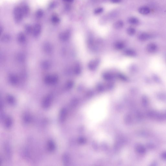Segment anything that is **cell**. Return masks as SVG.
<instances>
[{
	"label": "cell",
	"instance_id": "2",
	"mask_svg": "<svg viewBox=\"0 0 166 166\" xmlns=\"http://www.w3.org/2000/svg\"><path fill=\"white\" fill-rule=\"evenodd\" d=\"M14 20L17 23L21 22L24 17L20 7H16L13 11Z\"/></svg>",
	"mask_w": 166,
	"mask_h": 166
},
{
	"label": "cell",
	"instance_id": "16",
	"mask_svg": "<svg viewBox=\"0 0 166 166\" xmlns=\"http://www.w3.org/2000/svg\"><path fill=\"white\" fill-rule=\"evenodd\" d=\"M64 1L68 3H72L74 1V0H63Z\"/></svg>",
	"mask_w": 166,
	"mask_h": 166
},
{
	"label": "cell",
	"instance_id": "8",
	"mask_svg": "<svg viewBox=\"0 0 166 166\" xmlns=\"http://www.w3.org/2000/svg\"><path fill=\"white\" fill-rule=\"evenodd\" d=\"M123 21L122 20H117L115 23L114 24V26L116 28H120L122 27L124 25Z\"/></svg>",
	"mask_w": 166,
	"mask_h": 166
},
{
	"label": "cell",
	"instance_id": "1",
	"mask_svg": "<svg viewBox=\"0 0 166 166\" xmlns=\"http://www.w3.org/2000/svg\"><path fill=\"white\" fill-rule=\"evenodd\" d=\"M109 101L104 96L97 99L89 106L86 111V117L91 126L95 125L104 120L107 116Z\"/></svg>",
	"mask_w": 166,
	"mask_h": 166
},
{
	"label": "cell",
	"instance_id": "9",
	"mask_svg": "<svg viewBox=\"0 0 166 166\" xmlns=\"http://www.w3.org/2000/svg\"><path fill=\"white\" fill-rule=\"evenodd\" d=\"M44 13V12L43 10L41 9L38 10L36 12V17L38 18H40L43 16Z\"/></svg>",
	"mask_w": 166,
	"mask_h": 166
},
{
	"label": "cell",
	"instance_id": "11",
	"mask_svg": "<svg viewBox=\"0 0 166 166\" xmlns=\"http://www.w3.org/2000/svg\"><path fill=\"white\" fill-rule=\"evenodd\" d=\"M58 3L57 2L53 1L50 4L49 6V9L50 10L53 9L55 8L57 6Z\"/></svg>",
	"mask_w": 166,
	"mask_h": 166
},
{
	"label": "cell",
	"instance_id": "10",
	"mask_svg": "<svg viewBox=\"0 0 166 166\" xmlns=\"http://www.w3.org/2000/svg\"><path fill=\"white\" fill-rule=\"evenodd\" d=\"M104 9L102 7H99L95 9L94 11V13L95 15L101 14L103 12Z\"/></svg>",
	"mask_w": 166,
	"mask_h": 166
},
{
	"label": "cell",
	"instance_id": "6",
	"mask_svg": "<svg viewBox=\"0 0 166 166\" xmlns=\"http://www.w3.org/2000/svg\"><path fill=\"white\" fill-rule=\"evenodd\" d=\"M51 21L53 24H59L60 22V19L57 15V14H53L52 16Z\"/></svg>",
	"mask_w": 166,
	"mask_h": 166
},
{
	"label": "cell",
	"instance_id": "4",
	"mask_svg": "<svg viewBox=\"0 0 166 166\" xmlns=\"http://www.w3.org/2000/svg\"><path fill=\"white\" fill-rule=\"evenodd\" d=\"M20 7L24 17L27 16L30 11L29 7L26 4H24Z\"/></svg>",
	"mask_w": 166,
	"mask_h": 166
},
{
	"label": "cell",
	"instance_id": "14",
	"mask_svg": "<svg viewBox=\"0 0 166 166\" xmlns=\"http://www.w3.org/2000/svg\"><path fill=\"white\" fill-rule=\"evenodd\" d=\"M122 0H110L111 2L113 3H118L121 2Z\"/></svg>",
	"mask_w": 166,
	"mask_h": 166
},
{
	"label": "cell",
	"instance_id": "3",
	"mask_svg": "<svg viewBox=\"0 0 166 166\" xmlns=\"http://www.w3.org/2000/svg\"><path fill=\"white\" fill-rule=\"evenodd\" d=\"M138 12L140 14L144 15H149L151 12L150 8L148 6H144L139 8L138 10Z\"/></svg>",
	"mask_w": 166,
	"mask_h": 166
},
{
	"label": "cell",
	"instance_id": "5",
	"mask_svg": "<svg viewBox=\"0 0 166 166\" xmlns=\"http://www.w3.org/2000/svg\"><path fill=\"white\" fill-rule=\"evenodd\" d=\"M128 21L129 24L133 25H138L140 23V20L138 18L134 17L129 18Z\"/></svg>",
	"mask_w": 166,
	"mask_h": 166
},
{
	"label": "cell",
	"instance_id": "12",
	"mask_svg": "<svg viewBox=\"0 0 166 166\" xmlns=\"http://www.w3.org/2000/svg\"><path fill=\"white\" fill-rule=\"evenodd\" d=\"M25 29L26 32L30 33L33 31V28L30 25H26L25 26Z\"/></svg>",
	"mask_w": 166,
	"mask_h": 166
},
{
	"label": "cell",
	"instance_id": "15",
	"mask_svg": "<svg viewBox=\"0 0 166 166\" xmlns=\"http://www.w3.org/2000/svg\"><path fill=\"white\" fill-rule=\"evenodd\" d=\"M70 8H71V7H70V5H69V4H66L65 6V10L66 11L69 10H70Z\"/></svg>",
	"mask_w": 166,
	"mask_h": 166
},
{
	"label": "cell",
	"instance_id": "13",
	"mask_svg": "<svg viewBox=\"0 0 166 166\" xmlns=\"http://www.w3.org/2000/svg\"><path fill=\"white\" fill-rule=\"evenodd\" d=\"M128 32L129 34H133L135 32V30L132 28H130L128 29Z\"/></svg>",
	"mask_w": 166,
	"mask_h": 166
},
{
	"label": "cell",
	"instance_id": "7",
	"mask_svg": "<svg viewBox=\"0 0 166 166\" xmlns=\"http://www.w3.org/2000/svg\"><path fill=\"white\" fill-rule=\"evenodd\" d=\"M41 26L39 24H36L34 28V32L35 34H37L40 32Z\"/></svg>",
	"mask_w": 166,
	"mask_h": 166
}]
</instances>
